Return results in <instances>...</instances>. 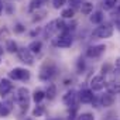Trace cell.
I'll return each instance as SVG.
<instances>
[{
    "label": "cell",
    "mask_w": 120,
    "mask_h": 120,
    "mask_svg": "<svg viewBox=\"0 0 120 120\" xmlns=\"http://www.w3.org/2000/svg\"><path fill=\"white\" fill-rule=\"evenodd\" d=\"M72 34L68 33V31H61V34H59L55 40H54V45L59 47V48H68L72 45Z\"/></svg>",
    "instance_id": "2"
},
{
    "label": "cell",
    "mask_w": 120,
    "mask_h": 120,
    "mask_svg": "<svg viewBox=\"0 0 120 120\" xmlns=\"http://www.w3.org/2000/svg\"><path fill=\"white\" fill-rule=\"evenodd\" d=\"M44 98H45V92L41 90V89H37V90L33 93V100H34L35 103H40Z\"/></svg>",
    "instance_id": "20"
},
{
    "label": "cell",
    "mask_w": 120,
    "mask_h": 120,
    "mask_svg": "<svg viewBox=\"0 0 120 120\" xmlns=\"http://www.w3.org/2000/svg\"><path fill=\"white\" fill-rule=\"evenodd\" d=\"M117 4V0H103V3H102V7L105 10H112L114 9Z\"/></svg>",
    "instance_id": "22"
},
{
    "label": "cell",
    "mask_w": 120,
    "mask_h": 120,
    "mask_svg": "<svg viewBox=\"0 0 120 120\" xmlns=\"http://www.w3.org/2000/svg\"><path fill=\"white\" fill-rule=\"evenodd\" d=\"M105 86H106V81L102 75H96L90 79V90L98 92V90H102Z\"/></svg>",
    "instance_id": "9"
},
{
    "label": "cell",
    "mask_w": 120,
    "mask_h": 120,
    "mask_svg": "<svg viewBox=\"0 0 120 120\" xmlns=\"http://www.w3.org/2000/svg\"><path fill=\"white\" fill-rule=\"evenodd\" d=\"M79 100L82 103H92L95 100V95L90 89H82L79 92Z\"/></svg>",
    "instance_id": "10"
},
{
    "label": "cell",
    "mask_w": 120,
    "mask_h": 120,
    "mask_svg": "<svg viewBox=\"0 0 120 120\" xmlns=\"http://www.w3.org/2000/svg\"><path fill=\"white\" fill-rule=\"evenodd\" d=\"M2 13H3V3L0 2V14H2Z\"/></svg>",
    "instance_id": "33"
},
{
    "label": "cell",
    "mask_w": 120,
    "mask_h": 120,
    "mask_svg": "<svg viewBox=\"0 0 120 120\" xmlns=\"http://www.w3.org/2000/svg\"><path fill=\"white\" fill-rule=\"evenodd\" d=\"M6 49L9 52H17V44L13 41V40H9L7 44H6Z\"/></svg>",
    "instance_id": "24"
},
{
    "label": "cell",
    "mask_w": 120,
    "mask_h": 120,
    "mask_svg": "<svg viewBox=\"0 0 120 120\" xmlns=\"http://www.w3.org/2000/svg\"><path fill=\"white\" fill-rule=\"evenodd\" d=\"M55 71H56V68H55V65H54L51 61L45 62V64L41 67V71H40V79H41V81H48V79H51V78L54 76Z\"/></svg>",
    "instance_id": "5"
},
{
    "label": "cell",
    "mask_w": 120,
    "mask_h": 120,
    "mask_svg": "<svg viewBox=\"0 0 120 120\" xmlns=\"http://www.w3.org/2000/svg\"><path fill=\"white\" fill-rule=\"evenodd\" d=\"M23 30H24V28H23V26H21V24H17V27H16V31H17V33H21Z\"/></svg>",
    "instance_id": "30"
},
{
    "label": "cell",
    "mask_w": 120,
    "mask_h": 120,
    "mask_svg": "<svg viewBox=\"0 0 120 120\" xmlns=\"http://www.w3.org/2000/svg\"><path fill=\"white\" fill-rule=\"evenodd\" d=\"M116 13L120 16V4H117V7H116Z\"/></svg>",
    "instance_id": "32"
},
{
    "label": "cell",
    "mask_w": 120,
    "mask_h": 120,
    "mask_svg": "<svg viewBox=\"0 0 120 120\" xmlns=\"http://www.w3.org/2000/svg\"><path fill=\"white\" fill-rule=\"evenodd\" d=\"M44 114V107L42 106H37L34 110H33V116H35V117H40V116H42Z\"/></svg>",
    "instance_id": "26"
},
{
    "label": "cell",
    "mask_w": 120,
    "mask_h": 120,
    "mask_svg": "<svg viewBox=\"0 0 120 120\" xmlns=\"http://www.w3.org/2000/svg\"><path fill=\"white\" fill-rule=\"evenodd\" d=\"M0 64H2V59H0Z\"/></svg>",
    "instance_id": "36"
},
{
    "label": "cell",
    "mask_w": 120,
    "mask_h": 120,
    "mask_svg": "<svg viewBox=\"0 0 120 120\" xmlns=\"http://www.w3.org/2000/svg\"><path fill=\"white\" fill-rule=\"evenodd\" d=\"M75 112H76V107H74V109H72V113L69 114L68 120H75Z\"/></svg>",
    "instance_id": "29"
},
{
    "label": "cell",
    "mask_w": 120,
    "mask_h": 120,
    "mask_svg": "<svg viewBox=\"0 0 120 120\" xmlns=\"http://www.w3.org/2000/svg\"><path fill=\"white\" fill-rule=\"evenodd\" d=\"M28 49H30V52L34 55V54H40L41 52V48H42V42L41 41H38V40H35V41H31L30 42V45L27 47Z\"/></svg>",
    "instance_id": "14"
},
{
    "label": "cell",
    "mask_w": 120,
    "mask_h": 120,
    "mask_svg": "<svg viewBox=\"0 0 120 120\" xmlns=\"http://www.w3.org/2000/svg\"><path fill=\"white\" fill-rule=\"evenodd\" d=\"M56 95V88L54 83H48L47 85V89H45V98H48L49 100H52Z\"/></svg>",
    "instance_id": "16"
},
{
    "label": "cell",
    "mask_w": 120,
    "mask_h": 120,
    "mask_svg": "<svg viewBox=\"0 0 120 120\" xmlns=\"http://www.w3.org/2000/svg\"><path fill=\"white\" fill-rule=\"evenodd\" d=\"M76 92L74 90V89H71V90H68L65 95H64V98H62V102L65 103V105H68V106H74L75 107V100H76Z\"/></svg>",
    "instance_id": "11"
},
{
    "label": "cell",
    "mask_w": 120,
    "mask_h": 120,
    "mask_svg": "<svg viewBox=\"0 0 120 120\" xmlns=\"http://www.w3.org/2000/svg\"><path fill=\"white\" fill-rule=\"evenodd\" d=\"M47 2V0H31L30 2V6H28V9L33 11V10H38L44 3Z\"/></svg>",
    "instance_id": "21"
},
{
    "label": "cell",
    "mask_w": 120,
    "mask_h": 120,
    "mask_svg": "<svg viewBox=\"0 0 120 120\" xmlns=\"http://www.w3.org/2000/svg\"><path fill=\"white\" fill-rule=\"evenodd\" d=\"M69 4H71L72 9H75V7H78V6L82 4V0H69Z\"/></svg>",
    "instance_id": "28"
},
{
    "label": "cell",
    "mask_w": 120,
    "mask_h": 120,
    "mask_svg": "<svg viewBox=\"0 0 120 120\" xmlns=\"http://www.w3.org/2000/svg\"><path fill=\"white\" fill-rule=\"evenodd\" d=\"M102 21H103V13H102L100 10L93 11L92 16H90V23H93V24H100Z\"/></svg>",
    "instance_id": "17"
},
{
    "label": "cell",
    "mask_w": 120,
    "mask_h": 120,
    "mask_svg": "<svg viewBox=\"0 0 120 120\" xmlns=\"http://www.w3.org/2000/svg\"><path fill=\"white\" fill-rule=\"evenodd\" d=\"M56 120H58V119H56Z\"/></svg>",
    "instance_id": "38"
},
{
    "label": "cell",
    "mask_w": 120,
    "mask_h": 120,
    "mask_svg": "<svg viewBox=\"0 0 120 120\" xmlns=\"http://www.w3.org/2000/svg\"><path fill=\"white\" fill-rule=\"evenodd\" d=\"M0 54H3V48L2 47H0Z\"/></svg>",
    "instance_id": "34"
},
{
    "label": "cell",
    "mask_w": 120,
    "mask_h": 120,
    "mask_svg": "<svg viewBox=\"0 0 120 120\" xmlns=\"http://www.w3.org/2000/svg\"><path fill=\"white\" fill-rule=\"evenodd\" d=\"M78 120H95L92 113H82L78 116Z\"/></svg>",
    "instance_id": "25"
},
{
    "label": "cell",
    "mask_w": 120,
    "mask_h": 120,
    "mask_svg": "<svg viewBox=\"0 0 120 120\" xmlns=\"http://www.w3.org/2000/svg\"><path fill=\"white\" fill-rule=\"evenodd\" d=\"M105 49H106V45H103V44L92 45V47H89V48L86 49V55H88L89 58H99V56L105 52Z\"/></svg>",
    "instance_id": "8"
},
{
    "label": "cell",
    "mask_w": 120,
    "mask_h": 120,
    "mask_svg": "<svg viewBox=\"0 0 120 120\" xmlns=\"http://www.w3.org/2000/svg\"><path fill=\"white\" fill-rule=\"evenodd\" d=\"M65 3H67V0H52V4L55 9H61Z\"/></svg>",
    "instance_id": "27"
},
{
    "label": "cell",
    "mask_w": 120,
    "mask_h": 120,
    "mask_svg": "<svg viewBox=\"0 0 120 120\" xmlns=\"http://www.w3.org/2000/svg\"><path fill=\"white\" fill-rule=\"evenodd\" d=\"M16 100H17L19 106L23 110H27L28 109V105H30V92H28V89L27 88H19Z\"/></svg>",
    "instance_id": "3"
},
{
    "label": "cell",
    "mask_w": 120,
    "mask_h": 120,
    "mask_svg": "<svg viewBox=\"0 0 120 120\" xmlns=\"http://www.w3.org/2000/svg\"><path fill=\"white\" fill-rule=\"evenodd\" d=\"M106 88H107V92L112 93V95H119L120 93V82L119 81H112V82L106 83Z\"/></svg>",
    "instance_id": "13"
},
{
    "label": "cell",
    "mask_w": 120,
    "mask_h": 120,
    "mask_svg": "<svg viewBox=\"0 0 120 120\" xmlns=\"http://www.w3.org/2000/svg\"><path fill=\"white\" fill-rule=\"evenodd\" d=\"M116 69H120V58L116 59Z\"/></svg>",
    "instance_id": "31"
},
{
    "label": "cell",
    "mask_w": 120,
    "mask_h": 120,
    "mask_svg": "<svg viewBox=\"0 0 120 120\" xmlns=\"http://www.w3.org/2000/svg\"><path fill=\"white\" fill-rule=\"evenodd\" d=\"M113 102H114V95H112V93H105L103 96H102V106H105V107H109V106H112L113 105Z\"/></svg>",
    "instance_id": "15"
},
{
    "label": "cell",
    "mask_w": 120,
    "mask_h": 120,
    "mask_svg": "<svg viewBox=\"0 0 120 120\" xmlns=\"http://www.w3.org/2000/svg\"><path fill=\"white\" fill-rule=\"evenodd\" d=\"M17 54H19V58L21 62L28 64V65H31L34 62V55L30 52L28 48H20V49H17Z\"/></svg>",
    "instance_id": "7"
},
{
    "label": "cell",
    "mask_w": 120,
    "mask_h": 120,
    "mask_svg": "<svg viewBox=\"0 0 120 120\" xmlns=\"http://www.w3.org/2000/svg\"><path fill=\"white\" fill-rule=\"evenodd\" d=\"M13 106H11V102H6V103H2L0 105V116H7L10 112H11Z\"/></svg>",
    "instance_id": "18"
},
{
    "label": "cell",
    "mask_w": 120,
    "mask_h": 120,
    "mask_svg": "<svg viewBox=\"0 0 120 120\" xmlns=\"http://www.w3.org/2000/svg\"><path fill=\"white\" fill-rule=\"evenodd\" d=\"M112 34H113V27L110 24H102L92 31V38H95V40L109 38V37H112Z\"/></svg>",
    "instance_id": "1"
},
{
    "label": "cell",
    "mask_w": 120,
    "mask_h": 120,
    "mask_svg": "<svg viewBox=\"0 0 120 120\" xmlns=\"http://www.w3.org/2000/svg\"><path fill=\"white\" fill-rule=\"evenodd\" d=\"M11 89H13V83L9 79H2L0 81V96L9 95V92H11Z\"/></svg>",
    "instance_id": "12"
},
{
    "label": "cell",
    "mask_w": 120,
    "mask_h": 120,
    "mask_svg": "<svg viewBox=\"0 0 120 120\" xmlns=\"http://www.w3.org/2000/svg\"><path fill=\"white\" fill-rule=\"evenodd\" d=\"M92 10H93V4H92V3L85 2V3H82V4H81V11H82V14L89 16V14L92 13Z\"/></svg>",
    "instance_id": "19"
},
{
    "label": "cell",
    "mask_w": 120,
    "mask_h": 120,
    "mask_svg": "<svg viewBox=\"0 0 120 120\" xmlns=\"http://www.w3.org/2000/svg\"><path fill=\"white\" fill-rule=\"evenodd\" d=\"M9 76L14 81H28L30 79V71L24 68H14L9 72Z\"/></svg>",
    "instance_id": "6"
},
{
    "label": "cell",
    "mask_w": 120,
    "mask_h": 120,
    "mask_svg": "<svg viewBox=\"0 0 120 120\" xmlns=\"http://www.w3.org/2000/svg\"><path fill=\"white\" fill-rule=\"evenodd\" d=\"M62 19H72L74 16H75V9H72V7H68V9H64L62 10Z\"/></svg>",
    "instance_id": "23"
},
{
    "label": "cell",
    "mask_w": 120,
    "mask_h": 120,
    "mask_svg": "<svg viewBox=\"0 0 120 120\" xmlns=\"http://www.w3.org/2000/svg\"><path fill=\"white\" fill-rule=\"evenodd\" d=\"M64 28H65L64 20H59V19L52 20V21L47 26V28H45V35H47V37H51V35H54V34H56V33H59V31H64Z\"/></svg>",
    "instance_id": "4"
},
{
    "label": "cell",
    "mask_w": 120,
    "mask_h": 120,
    "mask_svg": "<svg viewBox=\"0 0 120 120\" xmlns=\"http://www.w3.org/2000/svg\"><path fill=\"white\" fill-rule=\"evenodd\" d=\"M116 120H120V119H116Z\"/></svg>",
    "instance_id": "37"
},
{
    "label": "cell",
    "mask_w": 120,
    "mask_h": 120,
    "mask_svg": "<svg viewBox=\"0 0 120 120\" xmlns=\"http://www.w3.org/2000/svg\"><path fill=\"white\" fill-rule=\"evenodd\" d=\"M26 120H33V119H31V117H28V119H26Z\"/></svg>",
    "instance_id": "35"
}]
</instances>
